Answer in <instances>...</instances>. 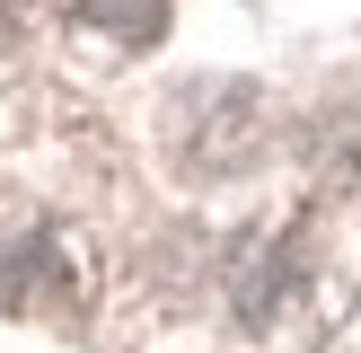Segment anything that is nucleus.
<instances>
[{
  "instance_id": "obj_1",
  "label": "nucleus",
  "mask_w": 361,
  "mask_h": 353,
  "mask_svg": "<svg viewBox=\"0 0 361 353\" xmlns=\"http://www.w3.org/2000/svg\"><path fill=\"white\" fill-rule=\"evenodd\" d=\"M264 150V97L256 88H194V97H176V159H185L194 176H238L247 159Z\"/></svg>"
},
{
  "instance_id": "obj_2",
  "label": "nucleus",
  "mask_w": 361,
  "mask_h": 353,
  "mask_svg": "<svg viewBox=\"0 0 361 353\" xmlns=\"http://www.w3.org/2000/svg\"><path fill=\"white\" fill-rule=\"evenodd\" d=\"M80 18H97V27H123V44H150L159 18H168V0H80Z\"/></svg>"
}]
</instances>
